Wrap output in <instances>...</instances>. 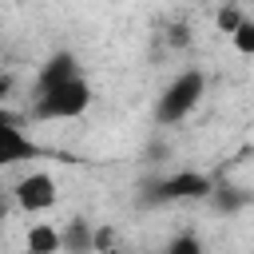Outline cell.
<instances>
[{
    "instance_id": "cell-9",
    "label": "cell",
    "mask_w": 254,
    "mask_h": 254,
    "mask_svg": "<svg viewBox=\"0 0 254 254\" xmlns=\"http://www.w3.org/2000/svg\"><path fill=\"white\" fill-rule=\"evenodd\" d=\"M71 71H79V60L71 56V52H56L44 67H40V75H36V83H52V79H60V75H71Z\"/></svg>"
},
{
    "instance_id": "cell-11",
    "label": "cell",
    "mask_w": 254,
    "mask_h": 254,
    "mask_svg": "<svg viewBox=\"0 0 254 254\" xmlns=\"http://www.w3.org/2000/svg\"><path fill=\"white\" fill-rule=\"evenodd\" d=\"M202 250V242L194 238V234H179L171 246H167V254H198Z\"/></svg>"
},
{
    "instance_id": "cell-10",
    "label": "cell",
    "mask_w": 254,
    "mask_h": 254,
    "mask_svg": "<svg viewBox=\"0 0 254 254\" xmlns=\"http://www.w3.org/2000/svg\"><path fill=\"white\" fill-rule=\"evenodd\" d=\"M226 36L234 40V52H238V56H254V20H250V16H242Z\"/></svg>"
},
{
    "instance_id": "cell-1",
    "label": "cell",
    "mask_w": 254,
    "mask_h": 254,
    "mask_svg": "<svg viewBox=\"0 0 254 254\" xmlns=\"http://www.w3.org/2000/svg\"><path fill=\"white\" fill-rule=\"evenodd\" d=\"M91 83L83 71H71V75H60L52 83H36L32 91V119H44V123H64V119H79L87 115L91 107Z\"/></svg>"
},
{
    "instance_id": "cell-7",
    "label": "cell",
    "mask_w": 254,
    "mask_h": 254,
    "mask_svg": "<svg viewBox=\"0 0 254 254\" xmlns=\"http://www.w3.org/2000/svg\"><path fill=\"white\" fill-rule=\"evenodd\" d=\"M60 250H95V226L75 218L60 230Z\"/></svg>"
},
{
    "instance_id": "cell-5",
    "label": "cell",
    "mask_w": 254,
    "mask_h": 254,
    "mask_svg": "<svg viewBox=\"0 0 254 254\" xmlns=\"http://www.w3.org/2000/svg\"><path fill=\"white\" fill-rule=\"evenodd\" d=\"M210 183L214 179L202 175V171H175V175L155 183V198H163V202H183V198L198 202V198L210 194Z\"/></svg>"
},
{
    "instance_id": "cell-12",
    "label": "cell",
    "mask_w": 254,
    "mask_h": 254,
    "mask_svg": "<svg viewBox=\"0 0 254 254\" xmlns=\"http://www.w3.org/2000/svg\"><path fill=\"white\" fill-rule=\"evenodd\" d=\"M242 16H246V12L238 8V0H230V4H226V8L218 12V28H222V32H230V28H234V24L242 20Z\"/></svg>"
},
{
    "instance_id": "cell-6",
    "label": "cell",
    "mask_w": 254,
    "mask_h": 254,
    "mask_svg": "<svg viewBox=\"0 0 254 254\" xmlns=\"http://www.w3.org/2000/svg\"><path fill=\"white\" fill-rule=\"evenodd\" d=\"M206 198L214 202L218 214H238V210L250 202V194H246L242 187H230V183H210V194H206Z\"/></svg>"
},
{
    "instance_id": "cell-3",
    "label": "cell",
    "mask_w": 254,
    "mask_h": 254,
    "mask_svg": "<svg viewBox=\"0 0 254 254\" xmlns=\"http://www.w3.org/2000/svg\"><path fill=\"white\" fill-rule=\"evenodd\" d=\"M36 155H40V143L24 131V115L12 111L8 103H0V171L16 167L24 159H36Z\"/></svg>"
},
{
    "instance_id": "cell-13",
    "label": "cell",
    "mask_w": 254,
    "mask_h": 254,
    "mask_svg": "<svg viewBox=\"0 0 254 254\" xmlns=\"http://www.w3.org/2000/svg\"><path fill=\"white\" fill-rule=\"evenodd\" d=\"M12 87H16V79H12V71H0V103L12 95Z\"/></svg>"
},
{
    "instance_id": "cell-2",
    "label": "cell",
    "mask_w": 254,
    "mask_h": 254,
    "mask_svg": "<svg viewBox=\"0 0 254 254\" xmlns=\"http://www.w3.org/2000/svg\"><path fill=\"white\" fill-rule=\"evenodd\" d=\"M202 95H206V71H198V67L179 71L155 99V123L159 127H175V123L190 119V111L202 103Z\"/></svg>"
},
{
    "instance_id": "cell-8",
    "label": "cell",
    "mask_w": 254,
    "mask_h": 254,
    "mask_svg": "<svg viewBox=\"0 0 254 254\" xmlns=\"http://www.w3.org/2000/svg\"><path fill=\"white\" fill-rule=\"evenodd\" d=\"M24 246H28L32 254H52V250H60V230L48 226V222H36V226L28 230V238H24Z\"/></svg>"
},
{
    "instance_id": "cell-4",
    "label": "cell",
    "mask_w": 254,
    "mask_h": 254,
    "mask_svg": "<svg viewBox=\"0 0 254 254\" xmlns=\"http://www.w3.org/2000/svg\"><path fill=\"white\" fill-rule=\"evenodd\" d=\"M12 198L24 214H48L56 202H60V183L52 171H28L16 187H12Z\"/></svg>"
}]
</instances>
